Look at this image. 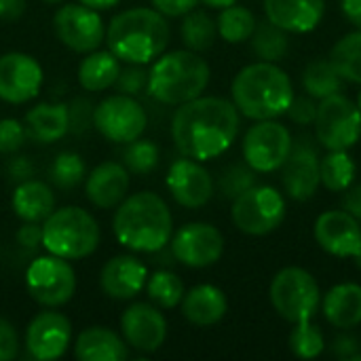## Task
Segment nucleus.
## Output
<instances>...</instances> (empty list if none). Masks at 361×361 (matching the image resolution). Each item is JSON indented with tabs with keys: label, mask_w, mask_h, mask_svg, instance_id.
Segmentation results:
<instances>
[{
	"label": "nucleus",
	"mask_w": 361,
	"mask_h": 361,
	"mask_svg": "<svg viewBox=\"0 0 361 361\" xmlns=\"http://www.w3.org/2000/svg\"><path fill=\"white\" fill-rule=\"evenodd\" d=\"M70 129V108L66 104H38L25 114V133L38 144L59 142Z\"/></svg>",
	"instance_id": "26"
},
{
	"label": "nucleus",
	"mask_w": 361,
	"mask_h": 361,
	"mask_svg": "<svg viewBox=\"0 0 361 361\" xmlns=\"http://www.w3.org/2000/svg\"><path fill=\"white\" fill-rule=\"evenodd\" d=\"M25 125H21L15 118H2L0 121V152L13 154L17 152L25 142Z\"/></svg>",
	"instance_id": "42"
},
{
	"label": "nucleus",
	"mask_w": 361,
	"mask_h": 361,
	"mask_svg": "<svg viewBox=\"0 0 361 361\" xmlns=\"http://www.w3.org/2000/svg\"><path fill=\"white\" fill-rule=\"evenodd\" d=\"M104 40L118 61L146 66L165 53L169 23L157 8H127L112 17Z\"/></svg>",
	"instance_id": "4"
},
{
	"label": "nucleus",
	"mask_w": 361,
	"mask_h": 361,
	"mask_svg": "<svg viewBox=\"0 0 361 361\" xmlns=\"http://www.w3.org/2000/svg\"><path fill=\"white\" fill-rule=\"evenodd\" d=\"M271 305L286 322L300 324L315 317L322 307V292L315 277L300 267L281 269L269 288Z\"/></svg>",
	"instance_id": "7"
},
{
	"label": "nucleus",
	"mask_w": 361,
	"mask_h": 361,
	"mask_svg": "<svg viewBox=\"0 0 361 361\" xmlns=\"http://www.w3.org/2000/svg\"><path fill=\"white\" fill-rule=\"evenodd\" d=\"M343 13L355 30H361V0H343Z\"/></svg>",
	"instance_id": "50"
},
{
	"label": "nucleus",
	"mask_w": 361,
	"mask_h": 361,
	"mask_svg": "<svg viewBox=\"0 0 361 361\" xmlns=\"http://www.w3.org/2000/svg\"><path fill=\"white\" fill-rule=\"evenodd\" d=\"M148 281L146 264L135 256H114L110 258L102 273L99 286L104 294L112 300H131L135 298Z\"/></svg>",
	"instance_id": "21"
},
{
	"label": "nucleus",
	"mask_w": 361,
	"mask_h": 361,
	"mask_svg": "<svg viewBox=\"0 0 361 361\" xmlns=\"http://www.w3.org/2000/svg\"><path fill=\"white\" fill-rule=\"evenodd\" d=\"M294 137L277 118L256 121L243 137V159L256 173H271L281 169Z\"/></svg>",
	"instance_id": "11"
},
{
	"label": "nucleus",
	"mask_w": 361,
	"mask_h": 361,
	"mask_svg": "<svg viewBox=\"0 0 361 361\" xmlns=\"http://www.w3.org/2000/svg\"><path fill=\"white\" fill-rule=\"evenodd\" d=\"M123 161L131 173L146 176L159 165V148L150 140L137 137V140L129 142L127 148L123 150Z\"/></svg>",
	"instance_id": "39"
},
{
	"label": "nucleus",
	"mask_w": 361,
	"mask_h": 361,
	"mask_svg": "<svg viewBox=\"0 0 361 361\" xmlns=\"http://www.w3.org/2000/svg\"><path fill=\"white\" fill-rule=\"evenodd\" d=\"M25 286L30 296L47 307L57 309L72 300L76 292V275L66 258L59 256H40L25 271Z\"/></svg>",
	"instance_id": "10"
},
{
	"label": "nucleus",
	"mask_w": 361,
	"mask_h": 361,
	"mask_svg": "<svg viewBox=\"0 0 361 361\" xmlns=\"http://www.w3.org/2000/svg\"><path fill=\"white\" fill-rule=\"evenodd\" d=\"M319 142L313 135H298L292 144V150L281 165V182L294 201H309L317 195L322 186L319 176Z\"/></svg>",
	"instance_id": "13"
},
{
	"label": "nucleus",
	"mask_w": 361,
	"mask_h": 361,
	"mask_svg": "<svg viewBox=\"0 0 361 361\" xmlns=\"http://www.w3.org/2000/svg\"><path fill=\"white\" fill-rule=\"evenodd\" d=\"M121 330L127 345L142 353L159 351L167 338V322L163 313L157 309V305L148 302H135L125 309L121 317Z\"/></svg>",
	"instance_id": "20"
},
{
	"label": "nucleus",
	"mask_w": 361,
	"mask_h": 361,
	"mask_svg": "<svg viewBox=\"0 0 361 361\" xmlns=\"http://www.w3.org/2000/svg\"><path fill=\"white\" fill-rule=\"evenodd\" d=\"M212 70L207 61L190 51H171L163 53L154 59L152 68L148 70V93L167 106L186 104L199 95L209 85Z\"/></svg>",
	"instance_id": "5"
},
{
	"label": "nucleus",
	"mask_w": 361,
	"mask_h": 361,
	"mask_svg": "<svg viewBox=\"0 0 361 361\" xmlns=\"http://www.w3.org/2000/svg\"><path fill=\"white\" fill-rule=\"evenodd\" d=\"M121 61L110 51H91L78 66V82L85 91H104L114 87Z\"/></svg>",
	"instance_id": "29"
},
{
	"label": "nucleus",
	"mask_w": 361,
	"mask_h": 361,
	"mask_svg": "<svg viewBox=\"0 0 361 361\" xmlns=\"http://www.w3.org/2000/svg\"><path fill=\"white\" fill-rule=\"evenodd\" d=\"M256 17L247 6L241 4H231L220 8V17L216 21L218 25V34L222 36V40L231 42V44H239L252 38L254 30H256Z\"/></svg>",
	"instance_id": "33"
},
{
	"label": "nucleus",
	"mask_w": 361,
	"mask_h": 361,
	"mask_svg": "<svg viewBox=\"0 0 361 361\" xmlns=\"http://www.w3.org/2000/svg\"><path fill=\"white\" fill-rule=\"evenodd\" d=\"M146 292L152 305H157L159 309H176L184 298V283L176 273L157 271L148 275Z\"/></svg>",
	"instance_id": "36"
},
{
	"label": "nucleus",
	"mask_w": 361,
	"mask_h": 361,
	"mask_svg": "<svg viewBox=\"0 0 361 361\" xmlns=\"http://www.w3.org/2000/svg\"><path fill=\"white\" fill-rule=\"evenodd\" d=\"M180 305H182V315L192 326H199V328L216 326L218 322L224 319L228 311V300L224 292L209 283H201L184 292V298Z\"/></svg>",
	"instance_id": "24"
},
{
	"label": "nucleus",
	"mask_w": 361,
	"mask_h": 361,
	"mask_svg": "<svg viewBox=\"0 0 361 361\" xmlns=\"http://www.w3.org/2000/svg\"><path fill=\"white\" fill-rule=\"evenodd\" d=\"M112 231L116 241L140 254L161 252L173 235V218L167 203L157 192H135L118 205Z\"/></svg>",
	"instance_id": "2"
},
{
	"label": "nucleus",
	"mask_w": 361,
	"mask_h": 361,
	"mask_svg": "<svg viewBox=\"0 0 361 361\" xmlns=\"http://www.w3.org/2000/svg\"><path fill=\"white\" fill-rule=\"evenodd\" d=\"M49 176L51 182L61 190L76 188L85 180V163L76 152H59L49 169Z\"/></svg>",
	"instance_id": "38"
},
{
	"label": "nucleus",
	"mask_w": 361,
	"mask_h": 361,
	"mask_svg": "<svg viewBox=\"0 0 361 361\" xmlns=\"http://www.w3.org/2000/svg\"><path fill=\"white\" fill-rule=\"evenodd\" d=\"M78 2L85 6H91L95 11H106V8H112L118 0H78Z\"/></svg>",
	"instance_id": "51"
},
{
	"label": "nucleus",
	"mask_w": 361,
	"mask_h": 361,
	"mask_svg": "<svg viewBox=\"0 0 361 361\" xmlns=\"http://www.w3.org/2000/svg\"><path fill=\"white\" fill-rule=\"evenodd\" d=\"M290 351L300 357V360H315L326 351V336L322 332L319 326L313 324V319L309 322H300L294 324L292 332H290Z\"/></svg>",
	"instance_id": "37"
},
{
	"label": "nucleus",
	"mask_w": 361,
	"mask_h": 361,
	"mask_svg": "<svg viewBox=\"0 0 361 361\" xmlns=\"http://www.w3.org/2000/svg\"><path fill=\"white\" fill-rule=\"evenodd\" d=\"M343 76L336 72L334 63L328 59H313L307 63L305 72H302V87L307 91V95L315 97L317 102L328 97V95H334V93H341L343 89Z\"/></svg>",
	"instance_id": "30"
},
{
	"label": "nucleus",
	"mask_w": 361,
	"mask_h": 361,
	"mask_svg": "<svg viewBox=\"0 0 361 361\" xmlns=\"http://www.w3.org/2000/svg\"><path fill=\"white\" fill-rule=\"evenodd\" d=\"M233 224L252 237H262L277 231L286 218V199L273 186L254 184L233 201Z\"/></svg>",
	"instance_id": "9"
},
{
	"label": "nucleus",
	"mask_w": 361,
	"mask_h": 361,
	"mask_svg": "<svg viewBox=\"0 0 361 361\" xmlns=\"http://www.w3.org/2000/svg\"><path fill=\"white\" fill-rule=\"evenodd\" d=\"M256 184V171L247 165V163H233L228 165L222 176H220V192L224 199L235 201L239 195H243L245 190H250Z\"/></svg>",
	"instance_id": "40"
},
{
	"label": "nucleus",
	"mask_w": 361,
	"mask_h": 361,
	"mask_svg": "<svg viewBox=\"0 0 361 361\" xmlns=\"http://www.w3.org/2000/svg\"><path fill=\"white\" fill-rule=\"evenodd\" d=\"M315 137L326 150H349L361 137V112L343 93L328 95L317 104Z\"/></svg>",
	"instance_id": "8"
},
{
	"label": "nucleus",
	"mask_w": 361,
	"mask_h": 361,
	"mask_svg": "<svg viewBox=\"0 0 361 361\" xmlns=\"http://www.w3.org/2000/svg\"><path fill=\"white\" fill-rule=\"evenodd\" d=\"M317 99L311 95H294L292 104L288 106L286 114L296 125H313L317 116Z\"/></svg>",
	"instance_id": "43"
},
{
	"label": "nucleus",
	"mask_w": 361,
	"mask_h": 361,
	"mask_svg": "<svg viewBox=\"0 0 361 361\" xmlns=\"http://www.w3.org/2000/svg\"><path fill=\"white\" fill-rule=\"evenodd\" d=\"M72 324L63 313L42 311L38 313L25 330L27 353L38 361L59 360L70 345Z\"/></svg>",
	"instance_id": "16"
},
{
	"label": "nucleus",
	"mask_w": 361,
	"mask_h": 361,
	"mask_svg": "<svg viewBox=\"0 0 361 361\" xmlns=\"http://www.w3.org/2000/svg\"><path fill=\"white\" fill-rule=\"evenodd\" d=\"M13 212L23 222H44L55 209L51 186L40 180H25L13 192Z\"/></svg>",
	"instance_id": "28"
},
{
	"label": "nucleus",
	"mask_w": 361,
	"mask_h": 361,
	"mask_svg": "<svg viewBox=\"0 0 361 361\" xmlns=\"http://www.w3.org/2000/svg\"><path fill=\"white\" fill-rule=\"evenodd\" d=\"M74 357L78 361H125L129 357L123 338L102 326H93L76 338Z\"/></svg>",
	"instance_id": "27"
},
{
	"label": "nucleus",
	"mask_w": 361,
	"mask_h": 361,
	"mask_svg": "<svg viewBox=\"0 0 361 361\" xmlns=\"http://www.w3.org/2000/svg\"><path fill=\"white\" fill-rule=\"evenodd\" d=\"M322 311L330 326L347 332L361 324V286L338 283L322 298Z\"/></svg>",
	"instance_id": "25"
},
{
	"label": "nucleus",
	"mask_w": 361,
	"mask_h": 361,
	"mask_svg": "<svg viewBox=\"0 0 361 361\" xmlns=\"http://www.w3.org/2000/svg\"><path fill=\"white\" fill-rule=\"evenodd\" d=\"M148 125L146 110L131 95H110L102 99L93 110V127L110 142L129 144L142 137Z\"/></svg>",
	"instance_id": "12"
},
{
	"label": "nucleus",
	"mask_w": 361,
	"mask_h": 361,
	"mask_svg": "<svg viewBox=\"0 0 361 361\" xmlns=\"http://www.w3.org/2000/svg\"><path fill=\"white\" fill-rule=\"evenodd\" d=\"M355 161L347 150H328L319 163L322 186L330 192H345L355 180Z\"/></svg>",
	"instance_id": "31"
},
{
	"label": "nucleus",
	"mask_w": 361,
	"mask_h": 361,
	"mask_svg": "<svg viewBox=\"0 0 361 361\" xmlns=\"http://www.w3.org/2000/svg\"><path fill=\"white\" fill-rule=\"evenodd\" d=\"M203 4H207V6H212V8H224V6H231V4H235L237 0H201Z\"/></svg>",
	"instance_id": "52"
},
{
	"label": "nucleus",
	"mask_w": 361,
	"mask_h": 361,
	"mask_svg": "<svg viewBox=\"0 0 361 361\" xmlns=\"http://www.w3.org/2000/svg\"><path fill=\"white\" fill-rule=\"evenodd\" d=\"M17 243L27 247V250H36L38 245H42V226H40V222H25L17 231Z\"/></svg>",
	"instance_id": "47"
},
{
	"label": "nucleus",
	"mask_w": 361,
	"mask_h": 361,
	"mask_svg": "<svg viewBox=\"0 0 361 361\" xmlns=\"http://www.w3.org/2000/svg\"><path fill=\"white\" fill-rule=\"evenodd\" d=\"M231 95L239 114L252 121H267L286 114L296 93L292 78L279 63L260 59L237 72Z\"/></svg>",
	"instance_id": "3"
},
{
	"label": "nucleus",
	"mask_w": 361,
	"mask_h": 361,
	"mask_svg": "<svg viewBox=\"0 0 361 361\" xmlns=\"http://www.w3.org/2000/svg\"><path fill=\"white\" fill-rule=\"evenodd\" d=\"M44 2H49V4H59V2H66V0H44Z\"/></svg>",
	"instance_id": "54"
},
{
	"label": "nucleus",
	"mask_w": 361,
	"mask_h": 361,
	"mask_svg": "<svg viewBox=\"0 0 361 361\" xmlns=\"http://www.w3.org/2000/svg\"><path fill=\"white\" fill-rule=\"evenodd\" d=\"M42 87L40 63L25 53L0 55V99L8 104H25L38 95Z\"/></svg>",
	"instance_id": "17"
},
{
	"label": "nucleus",
	"mask_w": 361,
	"mask_h": 361,
	"mask_svg": "<svg viewBox=\"0 0 361 361\" xmlns=\"http://www.w3.org/2000/svg\"><path fill=\"white\" fill-rule=\"evenodd\" d=\"M332 353H334V357L345 361L361 360L360 341H357L353 334H349V330H347V334H341V336L334 338V343H332Z\"/></svg>",
	"instance_id": "45"
},
{
	"label": "nucleus",
	"mask_w": 361,
	"mask_h": 361,
	"mask_svg": "<svg viewBox=\"0 0 361 361\" xmlns=\"http://www.w3.org/2000/svg\"><path fill=\"white\" fill-rule=\"evenodd\" d=\"M355 104H357V108H360V112H361V91H360V95H357V102H355Z\"/></svg>",
	"instance_id": "55"
},
{
	"label": "nucleus",
	"mask_w": 361,
	"mask_h": 361,
	"mask_svg": "<svg viewBox=\"0 0 361 361\" xmlns=\"http://www.w3.org/2000/svg\"><path fill=\"white\" fill-rule=\"evenodd\" d=\"M319 247L336 258H355L361 250V222L345 209L324 212L313 226Z\"/></svg>",
	"instance_id": "18"
},
{
	"label": "nucleus",
	"mask_w": 361,
	"mask_h": 361,
	"mask_svg": "<svg viewBox=\"0 0 361 361\" xmlns=\"http://www.w3.org/2000/svg\"><path fill=\"white\" fill-rule=\"evenodd\" d=\"M343 209L349 212L353 218H357L361 222V184L357 186H349L345 190V197H343Z\"/></svg>",
	"instance_id": "48"
},
{
	"label": "nucleus",
	"mask_w": 361,
	"mask_h": 361,
	"mask_svg": "<svg viewBox=\"0 0 361 361\" xmlns=\"http://www.w3.org/2000/svg\"><path fill=\"white\" fill-rule=\"evenodd\" d=\"M264 15L288 34H307L322 23L326 0H264Z\"/></svg>",
	"instance_id": "22"
},
{
	"label": "nucleus",
	"mask_w": 361,
	"mask_h": 361,
	"mask_svg": "<svg viewBox=\"0 0 361 361\" xmlns=\"http://www.w3.org/2000/svg\"><path fill=\"white\" fill-rule=\"evenodd\" d=\"M19 353V336L15 328L0 317V361H11Z\"/></svg>",
	"instance_id": "44"
},
{
	"label": "nucleus",
	"mask_w": 361,
	"mask_h": 361,
	"mask_svg": "<svg viewBox=\"0 0 361 361\" xmlns=\"http://www.w3.org/2000/svg\"><path fill=\"white\" fill-rule=\"evenodd\" d=\"M53 27L61 44L76 53H91L106 38V27L99 13L80 2L61 6L53 17Z\"/></svg>",
	"instance_id": "14"
},
{
	"label": "nucleus",
	"mask_w": 361,
	"mask_h": 361,
	"mask_svg": "<svg viewBox=\"0 0 361 361\" xmlns=\"http://www.w3.org/2000/svg\"><path fill=\"white\" fill-rule=\"evenodd\" d=\"M154 8L165 17H184L192 8H197L199 0H152Z\"/></svg>",
	"instance_id": "46"
},
{
	"label": "nucleus",
	"mask_w": 361,
	"mask_h": 361,
	"mask_svg": "<svg viewBox=\"0 0 361 361\" xmlns=\"http://www.w3.org/2000/svg\"><path fill=\"white\" fill-rule=\"evenodd\" d=\"M99 245L97 220L80 207L53 209L42 222V247L66 260H80L91 256Z\"/></svg>",
	"instance_id": "6"
},
{
	"label": "nucleus",
	"mask_w": 361,
	"mask_h": 361,
	"mask_svg": "<svg viewBox=\"0 0 361 361\" xmlns=\"http://www.w3.org/2000/svg\"><path fill=\"white\" fill-rule=\"evenodd\" d=\"M330 61L334 63V68L343 76V80L361 85V30L345 34L332 47Z\"/></svg>",
	"instance_id": "34"
},
{
	"label": "nucleus",
	"mask_w": 361,
	"mask_h": 361,
	"mask_svg": "<svg viewBox=\"0 0 361 361\" xmlns=\"http://www.w3.org/2000/svg\"><path fill=\"white\" fill-rule=\"evenodd\" d=\"M353 260H355L357 269H360V271H361V250H360V252H357V254H355V258H353Z\"/></svg>",
	"instance_id": "53"
},
{
	"label": "nucleus",
	"mask_w": 361,
	"mask_h": 361,
	"mask_svg": "<svg viewBox=\"0 0 361 361\" xmlns=\"http://www.w3.org/2000/svg\"><path fill=\"white\" fill-rule=\"evenodd\" d=\"M167 188L178 205L186 209H199L214 197V180L209 171L195 159H178L167 173Z\"/></svg>",
	"instance_id": "19"
},
{
	"label": "nucleus",
	"mask_w": 361,
	"mask_h": 361,
	"mask_svg": "<svg viewBox=\"0 0 361 361\" xmlns=\"http://www.w3.org/2000/svg\"><path fill=\"white\" fill-rule=\"evenodd\" d=\"M239 125V110L233 102L199 95L178 106L171 118V137L182 157L212 161L233 146Z\"/></svg>",
	"instance_id": "1"
},
{
	"label": "nucleus",
	"mask_w": 361,
	"mask_h": 361,
	"mask_svg": "<svg viewBox=\"0 0 361 361\" xmlns=\"http://www.w3.org/2000/svg\"><path fill=\"white\" fill-rule=\"evenodd\" d=\"M25 13V0H0V21L11 23Z\"/></svg>",
	"instance_id": "49"
},
{
	"label": "nucleus",
	"mask_w": 361,
	"mask_h": 361,
	"mask_svg": "<svg viewBox=\"0 0 361 361\" xmlns=\"http://www.w3.org/2000/svg\"><path fill=\"white\" fill-rule=\"evenodd\" d=\"M250 42H252V49L258 59L273 61V63H279L288 55V49H290L288 32L281 30L279 25L271 23L269 19L256 23V30H254Z\"/></svg>",
	"instance_id": "32"
},
{
	"label": "nucleus",
	"mask_w": 361,
	"mask_h": 361,
	"mask_svg": "<svg viewBox=\"0 0 361 361\" xmlns=\"http://www.w3.org/2000/svg\"><path fill=\"white\" fill-rule=\"evenodd\" d=\"M148 87V70L142 63H129L116 76L114 89L123 95H140Z\"/></svg>",
	"instance_id": "41"
},
{
	"label": "nucleus",
	"mask_w": 361,
	"mask_h": 361,
	"mask_svg": "<svg viewBox=\"0 0 361 361\" xmlns=\"http://www.w3.org/2000/svg\"><path fill=\"white\" fill-rule=\"evenodd\" d=\"M180 34H182V40H184L186 49H190L195 53H201V51H207V49L214 47L216 36H218V25L205 11L192 8L190 13L184 15Z\"/></svg>",
	"instance_id": "35"
},
{
	"label": "nucleus",
	"mask_w": 361,
	"mask_h": 361,
	"mask_svg": "<svg viewBox=\"0 0 361 361\" xmlns=\"http://www.w3.org/2000/svg\"><path fill=\"white\" fill-rule=\"evenodd\" d=\"M169 243H171V256L190 269L212 267L224 254L222 233L205 222H190L182 226L171 237Z\"/></svg>",
	"instance_id": "15"
},
{
	"label": "nucleus",
	"mask_w": 361,
	"mask_h": 361,
	"mask_svg": "<svg viewBox=\"0 0 361 361\" xmlns=\"http://www.w3.org/2000/svg\"><path fill=\"white\" fill-rule=\"evenodd\" d=\"M129 190V169L116 161L97 165L85 184L87 199L99 209H112L123 203Z\"/></svg>",
	"instance_id": "23"
}]
</instances>
